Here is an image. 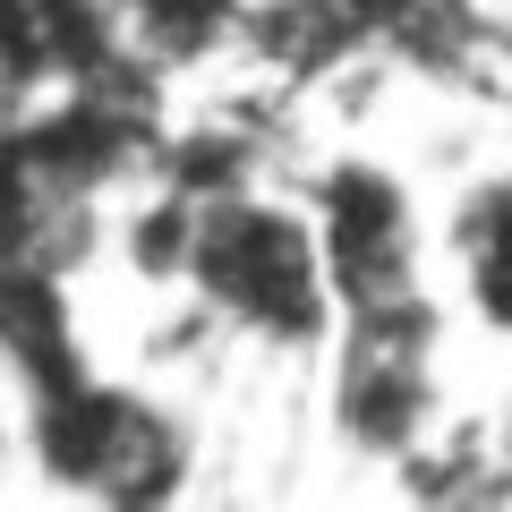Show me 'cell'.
Returning a JSON list of instances; mask_svg holds the SVG:
<instances>
[{
	"instance_id": "cell-1",
	"label": "cell",
	"mask_w": 512,
	"mask_h": 512,
	"mask_svg": "<svg viewBox=\"0 0 512 512\" xmlns=\"http://www.w3.org/2000/svg\"><path fill=\"white\" fill-rule=\"evenodd\" d=\"M188 282L222 325L256 333V342H316L333 325V274L316 214L239 197V188H205L197 222H188Z\"/></svg>"
},
{
	"instance_id": "cell-2",
	"label": "cell",
	"mask_w": 512,
	"mask_h": 512,
	"mask_svg": "<svg viewBox=\"0 0 512 512\" xmlns=\"http://www.w3.org/2000/svg\"><path fill=\"white\" fill-rule=\"evenodd\" d=\"M43 470L60 487H86L103 504H163L188 478V436L163 402L77 384L43 410Z\"/></svg>"
},
{
	"instance_id": "cell-3",
	"label": "cell",
	"mask_w": 512,
	"mask_h": 512,
	"mask_svg": "<svg viewBox=\"0 0 512 512\" xmlns=\"http://www.w3.org/2000/svg\"><path fill=\"white\" fill-rule=\"evenodd\" d=\"M436 410L427 384V308L393 299V308H359L342 342V376H333V427L376 461H410Z\"/></svg>"
},
{
	"instance_id": "cell-4",
	"label": "cell",
	"mask_w": 512,
	"mask_h": 512,
	"mask_svg": "<svg viewBox=\"0 0 512 512\" xmlns=\"http://www.w3.org/2000/svg\"><path fill=\"white\" fill-rule=\"evenodd\" d=\"M316 239H325V274L342 308H393L419 299V214H410L402 180L376 163H342L316 188Z\"/></svg>"
},
{
	"instance_id": "cell-5",
	"label": "cell",
	"mask_w": 512,
	"mask_h": 512,
	"mask_svg": "<svg viewBox=\"0 0 512 512\" xmlns=\"http://www.w3.org/2000/svg\"><path fill=\"white\" fill-rule=\"evenodd\" d=\"M495 444H504V478H512V402H504V427H495Z\"/></svg>"
}]
</instances>
